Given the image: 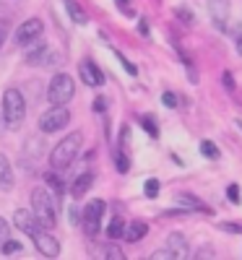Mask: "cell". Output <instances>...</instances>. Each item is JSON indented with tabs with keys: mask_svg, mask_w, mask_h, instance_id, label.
Listing matches in <instances>:
<instances>
[{
	"mask_svg": "<svg viewBox=\"0 0 242 260\" xmlns=\"http://www.w3.org/2000/svg\"><path fill=\"white\" fill-rule=\"evenodd\" d=\"M32 213L42 229H55L57 224V201L47 187L32 190Z\"/></svg>",
	"mask_w": 242,
	"mask_h": 260,
	"instance_id": "1",
	"label": "cell"
},
{
	"mask_svg": "<svg viewBox=\"0 0 242 260\" xmlns=\"http://www.w3.org/2000/svg\"><path fill=\"white\" fill-rule=\"evenodd\" d=\"M81 143H83V133L81 130H73V133L65 136L55 148H52V154H50V167L55 172H63V169H68L76 156H78V151H81Z\"/></svg>",
	"mask_w": 242,
	"mask_h": 260,
	"instance_id": "2",
	"label": "cell"
},
{
	"mask_svg": "<svg viewBox=\"0 0 242 260\" xmlns=\"http://www.w3.org/2000/svg\"><path fill=\"white\" fill-rule=\"evenodd\" d=\"M68 122H71L68 107H65V104H52L47 112H42V115H39L37 127H39L45 136H52V133H60L63 127H68Z\"/></svg>",
	"mask_w": 242,
	"mask_h": 260,
	"instance_id": "3",
	"label": "cell"
},
{
	"mask_svg": "<svg viewBox=\"0 0 242 260\" xmlns=\"http://www.w3.org/2000/svg\"><path fill=\"white\" fill-rule=\"evenodd\" d=\"M76 94V83L68 73H55L47 86V99L50 104H68Z\"/></svg>",
	"mask_w": 242,
	"mask_h": 260,
	"instance_id": "4",
	"label": "cell"
},
{
	"mask_svg": "<svg viewBox=\"0 0 242 260\" xmlns=\"http://www.w3.org/2000/svg\"><path fill=\"white\" fill-rule=\"evenodd\" d=\"M24 115H26V99H24V94H21L18 89H8L3 94V117H6V122L11 127H16L21 120H24Z\"/></svg>",
	"mask_w": 242,
	"mask_h": 260,
	"instance_id": "5",
	"label": "cell"
},
{
	"mask_svg": "<svg viewBox=\"0 0 242 260\" xmlns=\"http://www.w3.org/2000/svg\"><path fill=\"white\" fill-rule=\"evenodd\" d=\"M104 211H107V203L99 201V198H94V201L86 203V208H83V213H81L78 221H83V232H86V237H89V240H94V237L99 234V224H102Z\"/></svg>",
	"mask_w": 242,
	"mask_h": 260,
	"instance_id": "6",
	"label": "cell"
},
{
	"mask_svg": "<svg viewBox=\"0 0 242 260\" xmlns=\"http://www.w3.org/2000/svg\"><path fill=\"white\" fill-rule=\"evenodd\" d=\"M78 73H81V81H83L86 86H92V89H97V86H104V81H107V76L102 73V68H99L94 60H89V57H83V60L78 62Z\"/></svg>",
	"mask_w": 242,
	"mask_h": 260,
	"instance_id": "7",
	"label": "cell"
},
{
	"mask_svg": "<svg viewBox=\"0 0 242 260\" xmlns=\"http://www.w3.org/2000/svg\"><path fill=\"white\" fill-rule=\"evenodd\" d=\"M42 31H45V24H42L39 18H29V21H24V24L18 26L16 42H18L21 47H29L32 42H37V39L42 37Z\"/></svg>",
	"mask_w": 242,
	"mask_h": 260,
	"instance_id": "8",
	"label": "cell"
},
{
	"mask_svg": "<svg viewBox=\"0 0 242 260\" xmlns=\"http://www.w3.org/2000/svg\"><path fill=\"white\" fill-rule=\"evenodd\" d=\"M32 240H34V245H37V250L42 255H47V257H57L60 255V242L50 234V229H37L32 234Z\"/></svg>",
	"mask_w": 242,
	"mask_h": 260,
	"instance_id": "9",
	"label": "cell"
},
{
	"mask_svg": "<svg viewBox=\"0 0 242 260\" xmlns=\"http://www.w3.org/2000/svg\"><path fill=\"white\" fill-rule=\"evenodd\" d=\"M13 226H16L18 232L29 234V237L39 229V224H37V219H34V213H32V211H26V208H18V211L13 213Z\"/></svg>",
	"mask_w": 242,
	"mask_h": 260,
	"instance_id": "10",
	"label": "cell"
},
{
	"mask_svg": "<svg viewBox=\"0 0 242 260\" xmlns=\"http://www.w3.org/2000/svg\"><path fill=\"white\" fill-rule=\"evenodd\" d=\"M211 18L214 24L227 31V18H229V0H211Z\"/></svg>",
	"mask_w": 242,
	"mask_h": 260,
	"instance_id": "11",
	"label": "cell"
},
{
	"mask_svg": "<svg viewBox=\"0 0 242 260\" xmlns=\"http://www.w3.org/2000/svg\"><path fill=\"white\" fill-rule=\"evenodd\" d=\"M167 247H169V252L174 255V257H188L190 255V247H188V240L180 234V232H172L169 237H167Z\"/></svg>",
	"mask_w": 242,
	"mask_h": 260,
	"instance_id": "12",
	"label": "cell"
},
{
	"mask_svg": "<svg viewBox=\"0 0 242 260\" xmlns=\"http://www.w3.org/2000/svg\"><path fill=\"white\" fill-rule=\"evenodd\" d=\"M92 185H94V175H92V172H81V175L73 180V185H71L73 198H83V195L92 190Z\"/></svg>",
	"mask_w": 242,
	"mask_h": 260,
	"instance_id": "13",
	"label": "cell"
},
{
	"mask_svg": "<svg viewBox=\"0 0 242 260\" xmlns=\"http://www.w3.org/2000/svg\"><path fill=\"white\" fill-rule=\"evenodd\" d=\"M16 177H13V167L6 159V154H0V190H13Z\"/></svg>",
	"mask_w": 242,
	"mask_h": 260,
	"instance_id": "14",
	"label": "cell"
},
{
	"mask_svg": "<svg viewBox=\"0 0 242 260\" xmlns=\"http://www.w3.org/2000/svg\"><path fill=\"white\" fill-rule=\"evenodd\" d=\"M50 52H52V50H50L47 45H37L34 50L26 52V62H29V65H47V62L52 60Z\"/></svg>",
	"mask_w": 242,
	"mask_h": 260,
	"instance_id": "15",
	"label": "cell"
},
{
	"mask_svg": "<svg viewBox=\"0 0 242 260\" xmlns=\"http://www.w3.org/2000/svg\"><path fill=\"white\" fill-rule=\"evenodd\" d=\"M146 232H148V226H146V221H130L128 226H125V232H123V237L128 242H141L143 237H146Z\"/></svg>",
	"mask_w": 242,
	"mask_h": 260,
	"instance_id": "16",
	"label": "cell"
},
{
	"mask_svg": "<svg viewBox=\"0 0 242 260\" xmlns=\"http://www.w3.org/2000/svg\"><path fill=\"white\" fill-rule=\"evenodd\" d=\"M65 8H68V13H71V18L76 21V24H86V21H89V16L83 13V8L76 3V0H65Z\"/></svg>",
	"mask_w": 242,
	"mask_h": 260,
	"instance_id": "17",
	"label": "cell"
},
{
	"mask_svg": "<svg viewBox=\"0 0 242 260\" xmlns=\"http://www.w3.org/2000/svg\"><path fill=\"white\" fill-rule=\"evenodd\" d=\"M45 182L52 187V192L57 195V198H60V195L65 192V182L60 180V175H57V172H47V175H45Z\"/></svg>",
	"mask_w": 242,
	"mask_h": 260,
	"instance_id": "18",
	"label": "cell"
},
{
	"mask_svg": "<svg viewBox=\"0 0 242 260\" xmlns=\"http://www.w3.org/2000/svg\"><path fill=\"white\" fill-rule=\"evenodd\" d=\"M123 232H125V224H123V219H112L107 224V240H120L123 237Z\"/></svg>",
	"mask_w": 242,
	"mask_h": 260,
	"instance_id": "19",
	"label": "cell"
},
{
	"mask_svg": "<svg viewBox=\"0 0 242 260\" xmlns=\"http://www.w3.org/2000/svg\"><path fill=\"white\" fill-rule=\"evenodd\" d=\"M141 125H143V130H146L151 138H159V125H157V120H154V117L141 115Z\"/></svg>",
	"mask_w": 242,
	"mask_h": 260,
	"instance_id": "20",
	"label": "cell"
},
{
	"mask_svg": "<svg viewBox=\"0 0 242 260\" xmlns=\"http://www.w3.org/2000/svg\"><path fill=\"white\" fill-rule=\"evenodd\" d=\"M180 203H185V206H190V208H195V211H203V213H208V208L195 198V195H188V192H183L180 195Z\"/></svg>",
	"mask_w": 242,
	"mask_h": 260,
	"instance_id": "21",
	"label": "cell"
},
{
	"mask_svg": "<svg viewBox=\"0 0 242 260\" xmlns=\"http://www.w3.org/2000/svg\"><path fill=\"white\" fill-rule=\"evenodd\" d=\"M201 154H203L206 159H219V146H216L214 141H203V143H201Z\"/></svg>",
	"mask_w": 242,
	"mask_h": 260,
	"instance_id": "22",
	"label": "cell"
},
{
	"mask_svg": "<svg viewBox=\"0 0 242 260\" xmlns=\"http://www.w3.org/2000/svg\"><path fill=\"white\" fill-rule=\"evenodd\" d=\"M115 164H117V172H128L130 169V159L125 154V148H120L117 154H115Z\"/></svg>",
	"mask_w": 242,
	"mask_h": 260,
	"instance_id": "23",
	"label": "cell"
},
{
	"mask_svg": "<svg viewBox=\"0 0 242 260\" xmlns=\"http://www.w3.org/2000/svg\"><path fill=\"white\" fill-rule=\"evenodd\" d=\"M143 192H146V198H157V195H159V180H146L143 182Z\"/></svg>",
	"mask_w": 242,
	"mask_h": 260,
	"instance_id": "24",
	"label": "cell"
},
{
	"mask_svg": "<svg viewBox=\"0 0 242 260\" xmlns=\"http://www.w3.org/2000/svg\"><path fill=\"white\" fill-rule=\"evenodd\" d=\"M174 16H177L180 21H185V24H193V21H195V16H193L185 6H177V8H174Z\"/></svg>",
	"mask_w": 242,
	"mask_h": 260,
	"instance_id": "25",
	"label": "cell"
},
{
	"mask_svg": "<svg viewBox=\"0 0 242 260\" xmlns=\"http://www.w3.org/2000/svg\"><path fill=\"white\" fill-rule=\"evenodd\" d=\"M11 237V226H8V221L3 219V216H0V247L6 245V240Z\"/></svg>",
	"mask_w": 242,
	"mask_h": 260,
	"instance_id": "26",
	"label": "cell"
},
{
	"mask_svg": "<svg viewBox=\"0 0 242 260\" xmlns=\"http://www.w3.org/2000/svg\"><path fill=\"white\" fill-rule=\"evenodd\" d=\"M18 250H21V242H13L11 237L6 240V245L0 247V252H6V255H11V252H18Z\"/></svg>",
	"mask_w": 242,
	"mask_h": 260,
	"instance_id": "27",
	"label": "cell"
},
{
	"mask_svg": "<svg viewBox=\"0 0 242 260\" xmlns=\"http://www.w3.org/2000/svg\"><path fill=\"white\" fill-rule=\"evenodd\" d=\"M227 198H229V203H239V185H229L227 187Z\"/></svg>",
	"mask_w": 242,
	"mask_h": 260,
	"instance_id": "28",
	"label": "cell"
},
{
	"mask_svg": "<svg viewBox=\"0 0 242 260\" xmlns=\"http://www.w3.org/2000/svg\"><path fill=\"white\" fill-rule=\"evenodd\" d=\"M104 255H107V257H117V260H123V257H125V252H123L120 247H115V245H107Z\"/></svg>",
	"mask_w": 242,
	"mask_h": 260,
	"instance_id": "29",
	"label": "cell"
},
{
	"mask_svg": "<svg viewBox=\"0 0 242 260\" xmlns=\"http://www.w3.org/2000/svg\"><path fill=\"white\" fill-rule=\"evenodd\" d=\"M162 102H164L167 107H177V94H174V91H164V94H162Z\"/></svg>",
	"mask_w": 242,
	"mask_h": 260,
	"instance_id": "30",
	"label": "cell"
},
{
	"mask_svg": "<svg viewBox=\"0 0 242 260\" xmlns=\"http://www.w3.org/2000/svg\"><path fill=\"white\" fill-rule=\"evenodd\" d=\"M128 141H130V125H123V130H120V148H125Z\"/></svg>",
	"mask_w": 242,
	"mask_h": 260,
	"instance_id": "31",
	"label": "cell"
},
{
	"mask_svg": "<svg viewBox=\"0 0 242 260\" xmlns=\"http://www.w3.org/2000/svg\"><path fill=\"white\" fill-rule=\"evenodd\" d=\"M117 57H120V62H123V68H125L130 76H136V65L130 62V60H125V57H123V52H117Z\"/></svg>",
	"mask_w": 242,
	"mask_h": 260,
	"instance_id": "32",
	"label": "cell"
},
{
	"mask_svg": "<svg viewBox=\"0 0 242 260\" xmlns=\"http://www.w3.org/2000/svg\"><path fill=\"white\" fill-rule=\"evenodd\" d=\"M151 257H154V260H174V255H172L169 250H157Z\"/></svg>",
	"mask_w": 242,
	"mask_h": 260,
	"instance_id": "33",
	"label": "cell"
},
{
	"mask_svg": "<svg viewBox=\"0 0 242 260\" xmlns=\"http://www.w3.org/2000/svg\"><path fill=\"white\" fill-rule=\"evenodd\" d=\"M6 37H8V21L0 18V47L6 45Z\"/></svg>",
	"mask_w": 242,
	"mask_h": 260,
	"instance_id": "34",
	"label": "cell"
},
{
	"mask_svg": "<svg viewBox=\"0 0 242 260\" xmlns=\"http://www.w3.org/2000/svg\"><path fill=\"white\" fill-rule=\"evenodd\" d=\"M115 3L123 8V13H125V16H133V13H136L133 8H130V0H115Z\"/></svg>",
	"mask_w": 242,
	"mask_h": 260,
	"instance_id": "35",
	"label": "cell"
},
{
	"mask_svg": "<svg viewBox=\"0 0 242 260\" xmlns=\"http://www.w3.org/2000/svg\"><path fill=\"white\" fill-rule=\"evenodd\" d=\"M222 81H224V86L229 91H234V78H232V71H224V76H222Z\"/></svg>",
	"mask_w": 242,
	"mask_h": 260,
	"instance_id": "36",
	"label": "cell"
},
{
	"mask_svg": "<svg viewBox=\"0 0 242 260\" xmlns=\"http://www.w3.org/2000/svg\"><path fill=\"white\" fill-rule=\"evenodd\" d=\"M222 229H224V232H237V234H242V226H239V224H222Z\"/></svg>",
	"mask_w": 242,
	"mask_h": 260,
	"instance_id": "37",
	"label": "cell"
},
{
	"mask_svg": "<svg viewBox=\"0 0 242 260\" xmlns=\"http://www.w3.org/2000/svg\"><path fill=\"white\" fill-rule=\"evenodd\" d=\"M138 34L141 37H148V24H146V21H141V24H138Z\"/></svg>",
	"mask_w": 242,
	"mask_h": 260,
	"instance_id": "38",
	"label": "cell"
},
{
	"mask_svg": "<svg viewBox=\"0 0 242 260\" xmlns=\"http://www.w3.org/2000/svg\"><path fill=\"white\" fill-rule=\"evenodd\" d=\"M104 107H107V102L99 96V99H97V104H94V110H97V112H104Z\"/></svg>",
	"mask_w": 242,
	"mask_h": 260,
	"instance_id": "39",
	"label": "cell"
},
{
	"mask_svg": "<svg viewBox=\"0 0 242 260\" xmlns=\"http://www.w3.org/2000/svg\"><path fill=\"white\" fill-rule=\"evenodd\" d=\"M71 221L78 224V211H76V208H71Z\"/></svg>",
	"mask_w": 242,
	"mask_h": 260,
	"instance_id": "40",
	"label": "cell"
},
{
	"mask_svg": "<svg viewBox=\"0 0 242 260\" xmlns=\"http://www.w3.org/2000/svg\"><path fill=\"white\" fill-rule=\"evenodd\" d=\"M237 52H239V55H242V37H239V39H237Z\"/></svg>",
	"mask_w": 242,
	"mask_h": 260,
	"instance_id": "41",
	"label": "cell"
}]
</instances>
